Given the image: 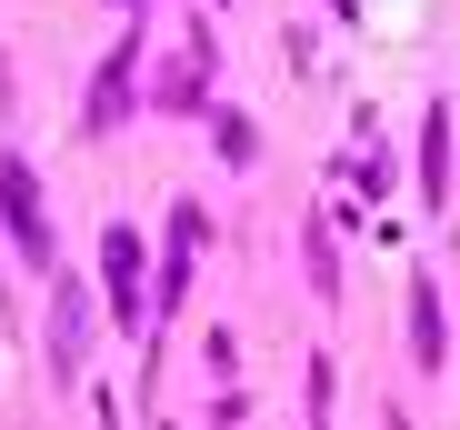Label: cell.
Listing matches in <instances>:
<instances>
[{
	"label": "cell",
	"instance_id": "cell-1",
	"mask_svg": "<svg viewBox=\"0 0 460 430\" xmlns=\"http://www.w3.org/2000/svg\"><path fill=\"white\" fill-rule=\"evenodd\" d=\"M0 231L31 270H50V221H40V180L21 171V151H0Z\"/></svg>",
	"mask_w": 460,
	"mask_h": 430
},
{
	"label": "cell",
	"instance_id": "cell-2",
	"mask_svg": "<svg viewBox=\"0 0 460 430\" xmlns=\"http://www.w3.org/2000/svg\"><path fill=\"white\" fill-rule=\"evenodd\" d=\"M130 70H140V40H120V50L91 70V130H120V120H130V101H140Z\"/></svg>",
	"mask_w": 460,
	"mask_h": 430
},
{
	"label": "cell",
	"instance_id": "cell-3",
	"mask_svg": "<svg viewBox=\"0 0 460 430\" xmlns=\"http://www.w3.org/2000/svg\"><path fill=\"white\" fill-rule=\"evenodd\" d=\"M150 101H161V110H210V40H190L161 81H150Z\"/></svg>",
	"mask_w": 460,
	"mask_h": 430
},
{
	"label": "cell",
	"instance_id": "cell-4",
	"mask_svg": "<svg viewBox=\"0 0 460 430\" xmlns=\"http://www.w3.org/2000/svg\"><path fill=\"white\" fill-rule=\"evenodd\" d=\"M101 270H111V320L150 330V311H140V260H130V231H111V241H101Z\"/></svg>",
	"mask_w": 460,
	"mask_h": 430
},
{
	"label": "cell",
	"instance_id": "cell-5",
	"mask_svg": "<svg viewBox=\"0 0 460 430\" xmlns=\"http://www.w3.org/2000/svg\"><path fill=\"white\" fill-rule=\"evenodd\" d=\"M81 340H91V291H70V280H60V301H50V361L81 371Z\"/></svg>",
	"mask_w": 460,
	"mask_h": 430
},
{
	"label": "cell",
	"instance_id": "cell-6",
	"mask_svg": "<svg viewBox=\"0 0 460 430\" xmlns=\"http://www.w3.org/2000/svg\"><path fill=\"white\" fill-rule=\"evenodd\" d=\"M411 361H420V371H440V291H430V280L411 291Z\"/></svg>",
	"mask_w": 460,
	"mask_h": 430
},
{
	"label": "cell",
	"instance_id": "cell-7",
	"mask_svg": "<svg viewBox=\"0 0 460 430\" xmlns=\"http://www.w3.org/2000/svg\"><path fill=\"white\" fill-rule=\"evenodd\" d=\"M440 180H450V120L430 110L420 120V200H440Z\"/></svg>",
	"mask_w": 460,
	"mask_h": 430
},
{
	"label": "cell",
	"instance_id": "cell-8",
	"mask_svg": "<svg viewBox=\"0 0 460 430\" xmlns=\"http://www.w3.org/2000/svg\"><path fill=\"white\" fill-rule=\"evenodd\" d=\"M210 130H220V161H230V171H251V161H261V151H251V120H241V110H210Z\"/></svg>",
	"mask_w": 460,
	"mask_h": 430
},
{
	"label": "cell",
	"instance_id": "cell-9",
	"mask_svg": "<svg viewBox=\"0 0 460 430\" xmlns=\"http://www.w3.org/2000/svg\"><path fill=\"white\" fill-rule=\"evenodd\" d=\"M130 11H140V0H130Z\"/></svg>",
	"mask_w": 460,
	"mask_h": 430
}]
</instances>
